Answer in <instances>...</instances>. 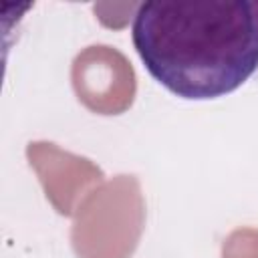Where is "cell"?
Wrapping results in <instances>:
<instances>
[{"label":"cell","mask_w":258,"mask_h":258,"mask_svg":"<svg viewBox=\"0 0 258 258\" xmlns=\"http://www.w3.org/2000/svg\"><path fill=\"white\" fill-rule=\"evenodd\" d=\"M252 10H254V16H256V22H258V2H252Z\"/></svg>","instance_id":"obj_6"},{"label":"cell","mask_w":258,"mask_h":258,"mask_svg":"<svg viewBox=\"0 0 258 258\" xmlns=\"http://www.w3.org/2000/svg\"><path fill=\"white\" fill-rule=\"evenodd\" d=\"M71 83L77 99L97 115L125 113L137 93L135 69L123 52L109 44L81 50L71 67Z\"/></svg>","instance_id":"obj_3"},{"label":"cell","mask_w":258,"mask_h":258,"mask_svg":"<svg viewBox=\"0 0 258 258\" xmlns=\"http://www.w3.org/2000/svg\"><path fill=\"white\" fill-rule=\"evenodd\" d=\"M26 159L60 216H75L85 198L103 183V169L83 155L60 149L50 141H30Z\"/></svg>","instance_id":"obj_4"},{"label":"cell","mask_w":258,"mask_h":258,"mask_svg":"<svg viewBox=\"0 0 258 258\" xmlns=\"http://www.w3.org/2000/svg\"><path fill=\"white\" fill-rule=\"evenodd\" d=\"M133 46L149 75L181 99H218L258 71L252 2H143Z\"/></svg>","instance_id":"obj_1"},{"label":"cell","mask_w":258,"mask_h":258,"mask_svg":"<svg viewBox=\"0 0 258 258\" xmlns=\"http://www.w3.org/2000/svg\"><path fill=\"white\" fill-rule=\"evenodd\" d=\"M145 228V200L135 175H115L91 191L75 214L77 258H131Z\"/></svg>","instance_id":"obj_2"},{"label":"cell","mask_w":258,"mask_h":258,"mask_svg":"<svg viewBox=\"0 0 258 258\" xmlns=\"http://www.w3.org/2000/svg\"><path fill=\"white\" fill-rule=\"evenodd\" d=\"M222 258H258V230L236 228L222 244Z\"/></svg>","instance_id":"obj_5"}]
</instances>
